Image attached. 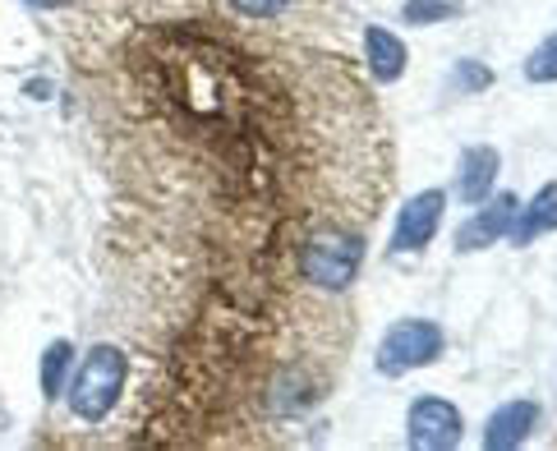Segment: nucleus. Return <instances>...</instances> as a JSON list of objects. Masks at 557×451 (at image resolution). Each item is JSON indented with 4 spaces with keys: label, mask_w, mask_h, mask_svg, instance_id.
I'll return each mask as SVG.
<instances>
[{
    "label": "nucleus",
    "mask_w": 557,
    "mask_h": 451,
    "mask_svg": "<svg viewBox=\"0 0 557 451\" xmlns=\"http://www.w3.org/2000/svg\"><path fill=\"white\" fill-rule=\"evenodd\" d=\"M364 267V230L355 226H318L295 245V272L323 296H342Z\"/></svg>",
    "instance_id": "nucleus-1"
},
{
    "label": "nucleus",
    "mask_w": 557,
    "mask_h": 451,
    "mask_svg": "<svg viewBox=\"0 0 557 451\" xmlns=\"http://www.w3.org/2000/svg\"><path fill=\"white\" fill-rule=\"evenodd\" d=\"M125 378H129V355L121 346H92L84 364H78L74 383L65 387L74 419L84 424H102L125 397Z\"/></svg>",
    "instance_id": "nucleus-2"
},
{
    "label": "nucleus",
    "mask_w": 557,
    "mask_h": 451,
    "mask_svg": "<svg viewBox=\"0 0 557 451\" xmlns=\"http://www.w3.org/2000/svg\"><path fill=\"white\" fill-rule=\"evenodd\" d=\"M447 350V331L433 318H401L387 327L383 346H377V374L383 378H406L414 368H429Z\"/></svg>",
    "instance_id": "nucleus-3"
},
{
    "label": "nucleus",
    "mask_w": 557,
    "mask_h": 451,
    "mask_svg": "<svg viewBox=\"0 0 557 451\" xmlns=\"http://www.w3.org/2000/svg\"><path fill=\"white\" fill-rule=\"evenodd\" d=\"M461 438H466V419H461V410H456L451 401H443V397L410 401V410H406V442L414 451H451V447H461Z\"/></svg>",
    "instance_id": "nucleus-4"
},
{
    "label": "nucleus",
    "mask_w": 557,
    "mask_h": 451,
    "mask_svg": "<svg viewBox=\"0 0 557 451\" xmlns=\"http://www.w3.org/2000/svg\"><path fill=\"white\" fill-rule=\"evenodd\" d=\"M443 212H447V193L443 189H424L396 212V226H392V240L387 253L401 259V253H420L424 245H433L437 226H443Z\"/></svg>",
    "instance_id": "nucleus-5"
},
{
    "label": "nucleus",
    "mask_w": 557,
    "mask_h": 451,
    "mask_svg": "<svg viewBox=\"0 0 557 451\" xmlns=\"http://www.w3.org/2000/svg\"><path fill=\"white\" fill-rule=\"evenodd\" d=\"M511 217H516V193H488V199L480 203V212H474L466 226H456L451 249L456 253H480L497 240H507Z\"/></svg>",
    "instance_id": "nucleus-6"
},
{
    "label": "nucleus",
    "mask_w": 557,
    "mask_h": 451,
    "mask_svg": "<svg viewBox=\"0 0 557 451\" xmlns=\"http://www.w3.org/2000/svg\"><path fill=\"white\" fill-rule=\"evenodd\" d=\"M497 171H503V152L488 148V143H470L461 152V162H456V199L484 203L497 185Z\"/></svg>",
    "instance_id": "nucleus-7"
},
{
    "label": "nucleus",
    "mask_w": 557,
    "mask_h": 451,
    "mask_svg": "<svg viewBox=\"0 0 557 451\" xmlns=\"http://www.w3.org/2000/svg\"><path fill=\"white\" fill-rule=\"evenodd\" d=\"M534 428H540V401H507L497 405L484 424V447L488 451H516Z\"/></svg>",
    "instance_id": "nucleus-8"
},
{
    "label": "nucleus",
    "mask_w": 557,
    "mask_h": 451,
    "mask_svg": "<svg viewBox=\"0 0 557 451\" xmlns=\"http://www.w3.org/2000/svg\"><path fill=\"white\" fill-rule=\"evenodd\" d=\"M364 61H369V74H373V84H396V78L406 74V65H410V51H406V42L396 37L392 28H383V24H369L364 28Z\"/></svg>",
    "instance_id": "nucleus-9"
},
{
    "label": "nucleus",
    "mask_w": 557,
    "mask_h": 451,
    "mask_svg": "<svg viewBox=\"0 0 557 451\" xmlns=\"http://www.w3.org/2000/svg\"><path fill=\"white\" fill-rule=\"evenodd\" d=\"M548 230H557V180H548L525 208L516 203V217H511V226H507V240H511L516 249H525V245H534V240H540V235H548Z\"/></svg>",
    "instance_id": "nucleus-10"
},
{
    "label": "nucleus",
    "mask_w": 557,
    "mask_h": 451,
    "mask_svg": "<svg viewBox=\"0 0 557 451\" xmlns=\"http://www.w3.org/2000/svg\"><path fill=\"white\" fill-rule=\"evenodd\" d=\"M70 364H74V346H70V341H51L47 355H42V397H47V401L65 397V387H70Z\"/></svg>",
    "instance_id": "nucleus-11"
},
{
    "label": "nucleus",
    "mask_w": 557,
    "mask_h": 451,
    "mask_svg": "<svg viewBox=\"0 0 557 451\" xmlns=\"http://www.w3.org/2000/svg\"><path fill=\"white\" fill-rule=\"evenodd\" d=\"M466 10V0H406L401 5V18L410 28H433V24H447Z\"/></svg>",
    "instance_id": "nucleus-12"
},
{
    "label": "nucleus",
    "mask_w": 557,
    "mask_h": 451,
    "mask_svg": "<svg viewBox=\"0 0 557 451\" xmlns=\"http://www.w3.org/2000/svg\"><path fill=\"white\" fill-rule=\"evenodd\" d=\"M521 74L530 78V84H557V28H553V33H548L544 42L534 47L530 55H525Z\"/></svg>",
    "instance_id": "nucleus-13"
},
{
    "label": "nucleus",
    "mask_w": 557,
    "mask_h": 451,
    "mask_svg": "<svg viewBox=\"0 0 557 451\" xmlns=\"http://www.w3.org/2000/svg\"><path fill=\"white\" fill-rule=\"evenodd\" d=\"M451 84H456V92H466V97H474V92H484V88H493V70L484 65V61H456V70H451Z\"/></svg>",
    "instance_id": "nucleus-14"
},
{
    "label": "nucleus",
    "mask_w": 557,
    "mask_h": 451,
    "mask_svg": "<svg viewBox=\"0 0 557 451\" xmlns=\"http://www.w3.org/2000/svg\"><path fill=\"white\" fill-rule=\"evenodd\" d=\"M226 5L240 18H249V24H272V18L286 14L290 0H226Z\"/></svg>",
    "instance_id": "nucleus-15"
},
{
    "label": "nucleus",
    "mask_w": 557,
    "mask_h": 451,
    "mask_svg": "<svg viewBox=\"0 0 557 451\" xmlns=\"http://www.w3.org/2000/svg\"><path fill=\"white\" fill-rule=\"evenodd\" d=\"M28 5H37V10H65L70 0H28Z\"/></svg>",
    "instance_id": "nucleus-16"
}]
</instances>
